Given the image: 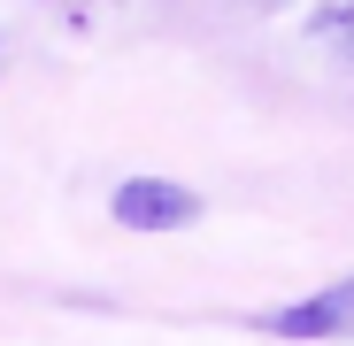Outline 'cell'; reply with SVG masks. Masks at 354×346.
<instances>
[{
	"label": "cell",
	"instance_id": "3957f363",
	"mask_svg": "<svg viewBox=\"0 0 354 346\" xmlns=\"http://www.w3.org/2000/svg\"><path fill=\"white\" fill-rule=\"evenodd\" d=\"M331 31H339V46H346V62H354V0H346V8L331 16Z\"/></svg>",
	"mask_w": 354,
	"mask_h": 346
},
{
	"label": "cell",
	"instance_id": "7a4b0ae2",
	"mask_svg": "<svg viewBox=\"0 0 354 346\" xmlns=\"http://www.w3.org/2000/svg\"><path fill=\"white\" fill-rule=\"evenodd\" d=\"M270 331H285V338H339V331H354V277L316 293V300H301V308H277Z\"/></svg>",
	"mask_w": 354,
	"mask_h": 346
},
{
	"label": "cell",
	"instance_id": "6da1fadb",
	"mask_svg": "<svg viewBox=\"0 0 354 346\" xmlns=\"http://www.w3.org/2000/svg\"><path fill=\"white\" fill-rule=\"evenodd\" d=\"M193 215H201V200L169 177H124L115 185V223H131V231H185Z\"/></svg>",
	"mask_w": 354,
	"mask_h": 346
}]
</instances>
